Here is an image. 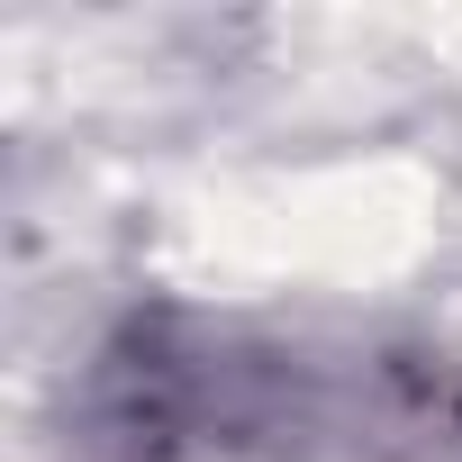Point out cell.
Instances as JSON below:
<instances>
[{
  "label": "cell",
  "instance_id": "cell-1",
  "mask_svg": "<svg viewBox=\"0 0 462 462\" xmlns=\"http://www.w3.org/2000/svg\"><path fill=\"white\" fill-rule=\"evenodd\" d=\"M100 462H462V381L417 354H327L154 318L91 372Z\"/></svg>",
  "mask_w": 462,
  "mask_h": 462
}]
</instances>
